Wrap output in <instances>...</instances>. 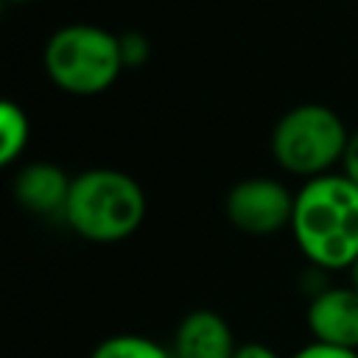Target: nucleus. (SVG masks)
Returning a JSON list of instances; mask_svg holds the SVG:
<instances>
[{
	"label": "nucleus",
	"instance_id": "nucleus-1",
	"mask_svg": "<svg viewBox=\"0 0 358 358\" xmlns=\"http://www.w3.org/2000/svg\"><path fill=\"white\" fill-rule=\"evenodd\" d=\"M291 232L319 268H350L358 257V185L347 176L308 179L294 201Z\"/></svg>",
	"mask_w": 358,
	"mask_h": 358
},
{
	"label": "nucleus",
	"instance_id": "nucleus-2",
	"mask_svg": "<svg viewBox=\"0 0 358 358\" xmlns=\"http://www.w3.org/2000/svg\"><path fill=\"white\" fill-rule=\"evenodd\" d=\"M62 215L81 238L115 243L143 224L145 196L134 176L115 168H92L73 176Z\"/></svg>",
	"mask_w": 358,
	"mask_h": 358
},
{
	"label": "nucleus",
	"instance_id": "nucleus-3",
	"mask_svg": "<svg viewBox=\"0 0 358 358\" xmlns=\"http://www.w3.org/2000/svg\"><path fill=\"white\" fill-rule=\"evenodd\" d=\"M120 70V42L106 28L73 22L45 45V73L70 95H98L115 84Z\"/></svg>",
	"mask_w": 358,
	"mask_h": 358
},
{
	"label": "nucleus",
	"instance_id": "nucleus-4",
	"mask_svg": "<svg viewBox=\"0 0 358 358\" xmlns=\"http://www.w3.org/2000/svg\"><path fill=\"white\" fill-rule=\"evenodd\" d=\"M347 137L341 117L330 106L302 103L277 120L271 131V151L288 173L316 179L341 159Z\"/></svg>",
	"mask_w": 358,
	"mask_h": 358
},
{
	"label": "nucleus",
	"instance_id": "nucleus-5",
	"mask_svg": "<svg viewBox=\"0 0 358 358\" xmlns=\"http://www.w3.org/2000/svg\"><path fill=\"white\" fill-rule=\"evenodd\" d=\"M294 201L296 193H291L282 182L252 176L232 185L227 193L224 210L232 227L249 235H274L294 218Z\"/></svg>",
	"mask_w": 358,
	"mask_h": 358
},
{
	"label": "nucleus",
	"instance_id": "nucleus-6",
	"mask_svg": "<svg viewBox=\"0 0 358 358\" xmlns=\"http://www.w3.org/2000/svg\"><path fill=\"white\" fill-rule=\"evenodd\" d=\"M313 341L358 352V291L352 285L324 288L308 305Z\"/></svg>",
	"mask_w": 358,
	"mask_h": 358
},
{
	"label": "nucleus",
	"instance_id": "nucleus-7",
	"mask_svg": "<svg viewBox=\"0 0 358 358\" xmlns=\"http://www.w3.org/2000/svg\"><path fill=\"white\" fill-rule=\"evenodd\" d=\"M235 336L224 316L215 310L187 313L173 336L176 358H235Z\"/></svg>",
	"mask_w": 358,
	"mask_h": 358
},
{
	"label": "nucleus",
	"instance_id": "nucleus-8",
	"mask_svg": "<svg viewBox=\"0 0 358 358\" xmlns=\"http://www.w3.org/2000/svg\"><path fill=\"white\" fill-rule=\"evenodd\" d=\"M70 182L73 179L53 162H28L14 176V199L39 215L64 213Z\"/></svg>",
	"mask_w": 358,
	"mask_h": 358
},
{
	"label": "nucleus",
	"instance_id": "nucleus-9",
	"mask_svg": "<svg viewBox=\"0 0 358 358\" xmlns=\"http://www.w3.org/2000/svg\"><path fill=\"white\" fill-rule=\"evenodd\" d=\"M28 117H25V109L17 106L14 101H3L0 103V162L8 165L14 162L25 145H28Z\"/></svg>",
	"mask_w": 358,
	"mask_h": 358
},
{
	"label": "nucleus",
	"instance_id": "nucleus-10",
	"mask_svg": "<svg viewBox=\"0 0 358 358\" xmlns=\"http://www.w3.org/2000/svg\"><path fill=\"white\" fill-rule=\"evenodd\" d=\"M90 358H171L159 344H154L145 336H131V333H120V336H109L103 338Z\"/></svg>",
	"mask_w": 358,
	"mask_h": 358
},
{
	"label": "nucleus",
	"instance_id": "nucleus-11",
	"mask_svg": "<svg viewBox=\"0 0 358 358\" xmlns=\"http://www.w3.org/2000/svg\"><path fill=\"white\" fill-rule=\"evenodd\" d=\"M117 42H120V62H123V67H143L148 62L151 45H148V39L143 34L129 31V34L117 36Z\"/></svg>",
	"mask_w": 358,
	"mask_h": 358
},
{
	"label": "nucleus",
	"instance_id": "nucleus-12",
	"mask_svg": "<svg viewBox=\"0 0 358 358\" xmlns=\"http://www.w3.org/2000/svg\"><path fill=\"white\" fill-rule=\"evenodd\" d=\"M291 358H358V352L352 350H341V347H330V344H319L310 341L302 350H296Z\"/></svg>",
	"mask_w": 358,
	"mask_h": 358
},
{
	"label": "nucleus",
	"instance_id": "nucleus-13",
	"mask_svg": "<svg viewBox=\"0 0 358 358\" xmlns=\"http://www.w3.org/2000/svg\"><path fill=\"white\" fill-rule=\"evenodd\" d=\"M341 176H347L352 185H358V131L347 137L344 154H341Z\"/></svg>",
	"mask_w": 358,
	"mask_h": 358
},
{
	"label": "nucleus",
	"instance_id": "nucleus-14",
	"mask_svg": "<svg viewBox=\"0 0 358 358\" xmlns=\"http://www.w3.org/2000/svg\"><path fill=\"white\" fill-rule=\"evenodd\" d=\"M235 358H280V355L260 341H246V344H238Z\"/></svg>",
	"mask_w": 358,
	"mask_h": 358
},
{
	"label": "nucleus",
	"instance_id": "nucleus-15",
	"mask_svg": "<svg viewBox=\"0 0 358 358\" xmlns=\"http://www.w3.org/2000/svg\"><path fill=\"white\" fill-rule=\"evenodd\" d=\"M350 285L358 291V257H355V263L350 266Z\"/></svg>",
	"mask_w": 358,
	"mask_h": 358
},
{
	"label": "nucleus",
	"instance_id": "nucleus-16",
	"mask_svg": "<svg viewBox=\"0 0 358 358\" xmlns=\"http://www.w3.org/2000/svg\"><path fill=\"white\" fill-rule=\"evenodd\" d=\"M8 3H31V0H8Z\"/></svg>",
	"mask_w": 358,
	"mask_h": 358
}]
</instances>
